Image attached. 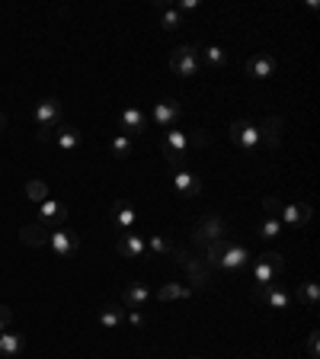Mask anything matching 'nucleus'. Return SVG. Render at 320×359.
<instances>
[{"label":"nucleus","instance_id":"1","mask_svg":"<svg viewBox=\"0 0 320 359\" xmlns=\"http://www.w3.org/2000/svg\"><path fill=\"white\" fill-rule=\"evenodd\" d=\"M205 144H211L209 132L186 135L183 128H167V135L160 138V154H164V161L170 164V170H176V167H186L189 148H205Z\"/></svg>","mask_w":320,"mask_h":359},{"label":"nucleus","instance_id":"2","mask_svg":"<svg viewBox=\"0 0 320 359\" xmlns=\"http://www.w3.org/2000/svg\"><path fill=\"white\" fill-rule=\"evenodd\" d=\"M32 122H36V138L39 142H48L52 138V132L58 126H64V103H61L58 97H45L36 103V109H32Z\"/></svg>","mask_w":320,"mask_h":359},{"label":"nucleus","instance_id":"3","mask_svg":"<svg viewBox=\"0 0 320 359\" xmlns=\"http://www.w3.org/2000/svg\"><path fill=\"white\" fill-rule=\"evenodd\" d=\"M285 269V257L279 254V250H266V254L256 257L253 263V273H250V279H253V289H266V285H276V276Z\"/></svg>","mask_w":320,"mask_h":359},{"label":"nucleus","instance_id":"4","mask_svg":"<svg viewBox=\"0 0 320 359\" xmlns=\"http://www.w3.org/2000/svg\"><path fill=\"white\" fill-rule=\"evenodd\" d=\"M202 61V45H176L170 55V71L176 77H195Z\"/></svg>","mask_w":320,"mask_h":359},{"label":"nucleus","instance_id":"5","mask_svg":"<svg viewBox=\"0 0 320 359\" xmlns=\"http://www.w3.org/2000/svg\"><path fill=\"white\" fill-rule=\"evenodd\" d=\"M228 238V222L221 215H202L199 222L193 224V244L195 247H205L211 241H221Z\"/></svg>","mask_w":320,"mask_h":359},{"label":"nucleus","instance_id":"6","mask_svg":"<svg viewBox=\"0 0 320 359\" xmlns=\"http://www.w3.org/2000/svg\"><path fill=\"white\" fill-rule=\"evenodd\" d=\"M45 247H48L55 257L67 260V257H74L77 250H81V234L71 231V228H55V231H48V241H45Z\"/></svg>","mask_w":320,"mask_h":359},{"label":"nucleus","instance_id":"7","mask_svg":"<svg viewBox=\"0 0 320 359\" xmlns=\"http://www.w3.org/2000/svg\"><path fill=\"white\" fill-rule=\"evenodd\" d=\"M231 142L237 144L240 151H246V154H256V151H260V128H256L250 119H234L231 122Z\"/></svg>","mask_w":320,"mask_h":359},{"label":"nucleus","instance_id":"8","mask_svg":"<svg viewBox=\"0 0 320 359\" xmlns=\"http://www.w3.org/2000/svg\"><path fill=\"white\" fill-rule=\"evenodd\" d=\"M250 266V250L237 241H224V250H221V263L218 269H228V273H240V269Z\"/></svg>","mask_w":320,"mask_h":359},{"label":"nucleus","instance_id":"9","mask_svg":"<svg viewBox=\"0 0 320 359\" xmlns=\"http://www.w3.org/2000/svg\"><path fill=\"white\" fill-rule=\"evenodd\" d=\"M183 116V106H179V100H160V103H154V109H151L148 119L154 122L157 128H173L176 126V119Z\"/></svg>","mask_w":320,"mask_h":359},{"label":"nucleus","instance_id":"10","mask_svg":"<svg viewBox=\"0 0 320 359\" xmlns=\"http://www.w3.org/2000/svg\"><path fill=\"white\" fill-rule=\"evenodd\" d=\"M148 112L141 109V106H125V109L119 112V128H122V135H141V132H148Z\"/></svg>","mask_w":320,"mask_h":359},{"label":"nucleus","instance_id":"11","mask_svg":"<svg viewBox=\"0 0 320 359\" xmlns=\"http://www.w3.org/2000/svg\"><path fill=\"white\" fill-rule=\"evenodd\" d=\"M170 180H173V189H176L183 199H199L202 196V180L195 177L193 170H186V167L170 170Z\"/></svg>","mask_w":320,"mask_h":359},{"label":"nucleus","instance_id":"12","mask_svg":"<svg viewBox=\"0 0 320 359\" xmlns=\"http://www.w3.org/2000/svg\"><path fill=\"white\" fill-rule=\"evenodd\" d=\"M64 222H67L64 202H55V199L39 202V224H42V228H64Z\"/></svg>","mask_w":320,"mask_h":359},{"label":"nucleus","instance_id":"13","mask_svg":"<svg viewBox=\"0 0 320 359\" xmlns=\"http://www.w3.org/2000/svg\"><path fill=\"white\" fill-rule=\"evenodd\" d=\"M260 128V148L266 151H279V144H282V128H285V119L282 116H269Z\"/></svg>","mask_w":320,"mask_h":359},{"label":"nucleus","instance_id":"14","mask_svg":"<svg viewBox=\"0 0 320 359\" xmlns=\"http://www.w3.org/2000/svg\"><path fill=\"white\" fill-rule=\"evenodd\" d=\"M109 218L112 224L119 228V231H132L134 224H138V212H134V205L128 199H116L109 205Z\"/></svg>","mask_w":320,"mask_h":359},{"label":"nucleus","instance_id":"15","mask_svg":"<svg viewBox=\"0 0 320 359\" xmlns=\"http://www.w3.org/2000/svg\"><path fill=\"white\" fill-rule=\"evenodd\" d=\"M311 215H314V209L307 202H291V205H282L279 222H282V228H301V224L311 222Z\"/></svg>","mask_w":320,"mask_h":359},{"label":"nucleus","instance_id":"16","mask_svg":"<svg viewBox=\"0 0 320 359\" xmlns=\"http://www.w3.org/2000/svg\"><path fill=\"white\" fill-rule=\"evenodd\" d=\"M183 269H186L189 289H211V269L205 266V260H202V257H189Z\"/></svg>","mask_w":320,"mask_h":359},{"label":"nucleus","instance_id":"17","mask_svg":"<svg viewBox=\"0 0 320 359\" xmlns=\"http://www.w3.org/2000/svg\"><path fill=\"white\" fill-rule=\"evenodd\" d=\"M116 250H119L122 257H128V260H134V257L148 254V241H144L138 231H122V238L116 241Z\"/></svg>","mask_w":320,"mask_h":359},{"label":"nucleus","instance_id":"18","mask_svg":"<svg viewBox=\"0 0 320 359\" xmlns=\"http://www.w3.org/2000/svg\"><path fill=\"white\" fill-rule=\"evenodd\" d=\"M246 74L253 77V81H269V77L276 74V58L269 52H260L253 58L246 61Z\"/></svg>","mask_w":320,"mask_h":359},{"label":"nucleus","instance_id":"19","mask_svg":"<svg viewBox=\"0 0 320 359\" xmlns=\"http://www.w3.org/2000/svg\"><path fill=\"white\" fill-rule=\"evenodd\" d=\"M253 299L263 302V305L269 308H279V311H285V308L291 305V295L285 289H279V285H266V289H253Z\"/></svg>","mask_w":320,"mask_h":359},{"label":"nucleus","instance_id":"20","mask_svg":"<svg viewBox=\"0 0 320 359\" xmlns=\"http://www.w3.org/2000/svg\"><path fill=\"white\" fill-rule=\"evenodd\" d=\"M81 142H83V132L77 126H58L55 128V148L58 151H77L81 148Z\"/></svg>","mask_w":320,"mask_h":359},{"label":"nucleus","instance_id":"21","mask_svg":"<svg viewBox=\"0 0 320 359\" xmlns=\"http://www.w3.org/2000/svg\"><path fill=\"white\" fill-rule=\"evenodd\" d=\"M151 295H154V292H151L148 283H132L125 292H122V305L134 311V308H144V305H148Z\"/></svg>","mask_w":320,"mask_h":359},{"label":"nucleus","instance_id":"22","mask_svg":"<svg viewBox=\"0 0 320 359\" xmlns=\"http://www.w3.org/2000/svg\"><path fill=\"white\" fill-rule=\"evenodd\" d=\"M22 346H26V337H22L20 330H4V334H0V359L20 356Z\"/></svg>","mask_w":320,"mask_h":359},{"label":"nucleus","instance_id":"23","mask_svg":"<svg viewBox=\"0 0 320 359\" xmlns=\"http://www.w3.org/2000/svg\"><path fill=\"white\" fill-rule=\"evenodd\" d=\"M122 321H125V308L122 305H103V311H99V327L103 330H116L122 327Z\"/></svg>","mask_w":320,"mask_h":359},{"label":"nucleus","instance_id":"24","mask_svg":"<svg viewBox=\"0 0 320 359\" xmlns=\"http://www.w3.org/2000/svg\"><path fill=\"white\" fill-rule=\"evenodd\" d=\"M45 231H48V228H42L39 222L36 224H26V228L20 231V241L26 247H45V241H48V234H45Z\"/></svg>","mask_w":320,"mask_h":359},{"label":"nucleus","instance_id":"25","mask_svg":"<svg viewBox=\"0 0 320 359\" xmlns=\"http://www.w3.org/2000/svg\"><path fill=\"white\" fill-rule=\"evenodd\" d=\"M189 295H193V289L183 283H167V285H160V292H157L160 302H183V299H189Z\"/></svg>","mask_w":320,"mask_h":359},{"label":"nucleus","instance_id":"26","mask_svg":"<svg viewBox=\"0 0 320 359\" xmlns=\"http://www.w3.org/2000/svg\"><path fill=\"white\" fill-rule=\"evenodd\" d=\"M202 61L209 67H224L228 65V52H224L221 45H202Z\"/></svg>","mask_w":320,"mask_h":359},{"label":"nucleus","instance_id":"27","mask_svg":"<svg viewBox=\"0 0 320 359\" xmlns=\"http://www.w3.org/2000/svg\"><path fill=\"white\" fill-rule=\"evenodd\" d=\"M298 299H301V305H305V308H317V302H320V285L314 283V279H307V283H301V289H298Z\"/></svg>","mask_w":320,"mask_h":359},{"label":"nucleus","instance_id":"28","mask_svg":"<svg viewBox=\"0 0 320 359\" xmlns=\"http://www.w3.org/2000/svg\"><path fill=\"white\" fill-rule=\"evenodd\" d=\"M148 241V254H157V257H167L173 250V241H167L164 234H151V238H144Z\"/></svg>","mask_w":320,"mask_h":359},{"label":"nucleus","instance_id":"29","mask_svg":"<svg viewBox=\"0 0 320 359\" xmlns=\"http://www.w3.org/2000/svg\"><path fill=\"white\" fill-rule=\"evenodd\" d=\"M132 148H134V144H132V138H128V135H116V138H112V142H109V151H112V157H119V161H122V157H128V154H132Z\"/></svg>","mask_w":320,"mask_h":359},{"label":"nucleus","instance_id":"30","mask_svg":"<svg viewBox=\"0 0 320 359\" xmlns=\"http://www.w3.org/2000/svg\"><path fill=\"white\" fill-rule=\"evenodd\" d=\"M160 26H164L167 32L179 29V26H183V13H179L176 7H164V13H160Z\"/></svg>","mask_w":320,"mask_h":359},{"label":"nucleus","instance_id":"31","mask_svg":"<svg viewBox=\"0 0 320 359\" xmlns=\"http://www.w3.org/2000/svg\"><path fill=\"white\" fill-rule=\"evenodd\" d=\"M26 196H29L32 202H45L48 199V183H45V180H29V183H26Z\"/></svg>","mask_w":320,"mask_h":359},{"label":"nucleus","instance_id":"32","mask_svg":"<svg viewBox=\"0 0 320 359\" xmlns=\"http://www.w3.org/2000/svg\"><path fill=\"white\" fill-rule=\"evenodd\" d=\"M260 234H263V238H266V241H276L279 238V234H282V222H279V218H263V224H260Z\"/></svg>","mask_w":320,"mask_h":359},{"label":"nucleus","instance_id":"33","mask_svg":"<svg viewBox=\"0 0 320 359\" xmlns=\"http://www.w3.org/2000/svg\"><path fill=\"white\" fill-rule=\"evenodd\" d=\"M285 202L279 199V196H263V209H266L269 218H279V212H282Z\"/></svg>","mask_w":320,"mask_h":359},{"label":"nucleus","instance_id":"34","mask_svg":"<svg viewBox=\"0 0 320 359\" xmlns=\"http://www.w3.org/2000/svg\"><path fill=\"white\" fill-rule=\"evenodd\" d=\"M13 324H16L13 308H10V305H0V334H4V330H13Z\"/></svg>","mask_w":320,"mask_h":359},{"label":"nucleus","instance_id":"35","mask_svg":"<svg viewBox=\"0 0 320 359\" xmlns=\"http://www.w3.org/2000/svg\"><path fill=\"white\" fill-rule=\"evenodd\" d=\"M167 257H170V260L176 263V266H186V260H189V257H193V254H189V247H179V244H173V250H170V254H167Z\"/></svg>","mask_w":320,"mask_h":359},{"label":"nucleus","instance_id":"36","mask_svg":"<svg viewBox=\"0 0 320 359\" xmlns=\"http://www.w3.org/2000/svg\"><path fill=\"white\" fill-rule=\"evenodd\" d=\"M317 346H320V337H317V330H311L307 334V356L311 359H317Z\"/></svg>","mask_w":320,"mask_h":359},{"label":"nucleus","instance_id":"37","mask_svg":"<svg viewBox=\"0 0 320 359\" xmlns=\"http://www.w3.org/2000/svg\"><path fill=\"white\" fill-rule=\"evenodd\" d=\"M125 321L132 324L134 330H141V327H144V314H141V311H128V314H125Z\"/></svg>","mask_w":320,"mask_h":359},{"label":"nucleus","instance_id":"38","mask_svg":"<svg viewBox=\"0 0 320 359\" xmlns=\"http://www.w3.org/2000/svg\"><path fill=\"white\" fill-rule=\"evenodd\" d=\"M195 7H199V0H183V4H179V13H183V10H186V13H189V10H195Z\"/></svg>","mask_w":320,"mask_h":359},{"label":"nucleus","instance_id":"39","mask_svg":"<svg viewBox=\"0 0 320 359\" xmlns=\"http://www.w3.org/2000/svg\"><path fill=\"white\" fill-rule=\"evenodd\" d=\"M4 128H7V116H4V112H0V132H4Z\"/></svg>","mask_w":320,"mask_h":359},{"label":"nucleus","instance_id":"40","mask_svg":"<svg viewBox=\"0 0 320 359\" xmlns=\"http://www.w3.org/2000/svg\"><path fill=\"white\" fill-rule=\"evenodd\" d=\"M193 359H199V356H193Z\"/></svg>","mask_w":320,"mask_h":359}]
</instances>
